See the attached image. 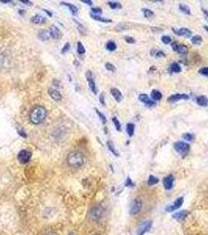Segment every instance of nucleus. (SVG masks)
Masks as SVG:
<instances>
[{
  "mask_svg": "<svg viewBox=\"0 0 208 235\" xmlns=\"http://www.w3.org/2000/svg\"><path fill=\"white\" fill-rule=\"evenodd\" d=\"M47 115V112L45 107L42 106H37L32 109L29 115L30 122L34 125L41 124L45 119Z\"/></svg>",
  "mask_w": 208,
  "mask_h": 235,
  "instance_id": "nucleus-1",
  "label": "nucleus"
},
{
  "mask_svg": "<svg viewBox=\"0 0 208 235\" xmlns=\"http://www.w3.org/2000/svg\"><path fill=\"white\" fill-rule=\"evenodd\" d=\"M67 161L71 167L79 168L83 166L85 158L82 152L72 151L68 154L67 157Z\"/></svg>",
  "mask_w": 208,
  "mask_h": 235,
  "instance_id": "nucleus-2",
  "label": "nucleus"
},
{
  "mask_svg": "<svg viewBox=\"0 0 208 235\" xmlns=\"http://www.w3.org/2000/svg\"><path fill=\"white\" fill-rule=\"evenodd\" d=\"M174 148L179 155L182 156H185L190 150V146L189 144L183 142V141H179V142L174 143Z\"/></svg>",
  "mask_w": 208,
  "mask_h": 235,
  "instance_id": "nucleus-3",
  "label": "nucleus"
},
{
  "mask_svg": "<svg viewBox=\"0 0 208 235\" xmlns=\"http://www.w3.org/2000/svg\"><path fill=\"white\" fill-rule=\"evenodd\" d=\"M85 77H86V80L88 81V86H89L90 90H92V92L94 94H97V87H96V82H95L93 72L91 71H87L86 73H85Z\"/></svg>",
  "mask_w": 208,
  "mask_h": 235,
  "instance_id": "nucleus-4",
  "label": "nucleus"
},
{
  "mask_svg": "<svg viewBox=\"0 0 208 235\" xmlns=\"http://www.w3.org/2000/svg\"><path fill=\"white\" fill-rule=\"evenodd\" d=\"M31 153L27 150H22L19 152L18 155H17V159L22 164H25V163L28 162L31 159Z\"/></svg>",
  "mask_w": 208,
  "mask_h": 235,
  "instance_id": "nucleus-5",
  "label": "nucleus"
},
{
  "mask_svg": "<svg viewBox=\"0 0 208 235\" xmlns=\"http://www.w3.org/2000/svg\"><path fill=\"white\" fill-rule=\"evenodd\" d=\"M142 201L139 199H136L133 201V202L131 203V207H130V213L131 215H136V214L139 213L140 212L141 209H142Z\"/></svg>",
  "mask_w": 208,
  "mask_h": 235,
  "instance_id": "nucleus-6",
  "label": "nucleus"
},
{
  "mask_svg": "<svg viewBox=\"0 0 208 235\" xmlns=\"http://www.w3.org/2000/svg\"><path fill=\"white\" fill-rule=\"evenodd\" d=\"M139 100L148 107H153L156 105V103H155L154 101H152V100L149 97L148 95L145 94V93H141V94H139Z\"/></svg>",
  "mask_w": 208,
  "mask_h": 235,
  "instance_id": "nucleus-7",
  "label": "nucleus"
},
{
  "mask_svg": "<svg viewBox=\"0 0 208 235\" xmlns=\"http://www.w3.org/2000/svg\"><path fill=\"white\" fill-rule=\"evenodd\" d=\"M189 96L187 94H184V93H177V94H173L170 96L168 98V101L170 103H175L182 100H189Z\"/></svg>",
  "mask_w": 208,
  "mask_h": 235,
  "instance_id": "nucleus-8",
  "label": "nucleus"
},
{
  "mask_svg": "<svg viewBox=\"0 0 208 235\" xmlns=\"http://www.w3.org/2000/svg\"><path fill=\"white\" fill-rule=\"evenodd\" d=\"M152 226V223L150 221H146L143 222L142 224L139 226V229H138V235H144L150 229Z\"/></svg>",
  "mask_w": 208,
  "mask_h": 235,
  "instance_id": "nucleus-9",
  "label": "nucleus"
},
{
  "mask_svg": "<svg viewBox=\"0 0 208 235\" xmlns=\"http://www.w3.org/2000/svg\"><path fill=\"white\" fill-rule=\"evenodd\" d=\"M173 31L179 36H183L185 38H190L192 36V31L186 28H181L178 30L173 28Z\"/></svg>",
  "mask_w": 208,
  "mask_h": 235,
  "instance_id": "nucleus-10",
  "label": "nucleus"
},
{
  "mask_svg": "<svg viewBox=\"0 0 208 235\" xmlns=\"http://www.w3.org/2000/svg\"><path fill=\"white\" fill-rule=\"evenodd\" d=\"M183 201H184V199H183V198H182V197L178 198L176 201H174V202L171 205H169L168 208H167L166 210L168 211V212H172V211H174V210H176V209H179V208L182 206V205L183 204Z\"/></svg>",
  "mask_w": 208,
  "mask_h": 235,
  "instance_id": "nucleus-11",
  "label": "nucleus"
},
{
  "mask_svg": "<svg viewBox=\"0 0 208 235\" xmlns=\"http://www.w3.org/2000/svg\"><path fill=\"white\" fill-rule=\"evenodd\" d=\"M174 176L172 175H169L163 179V187H165L166 190H170L173 187V184H174Z\"/></svg>",
  "mask_w": 208,
  "mask_h": 235,
  "instance_id": "nucleus-12",
  "label": "nucleus"
},
{
  "mask_svg": "<svg viewBox=\"0 0 208 235\" xmlns=\"http://www.w3.org/2000/svg\"><path fill=\"white\" fill-rule=\"evenodd\" d=\"M48 93L49 94H50V96H51L52 99L54 100V101H59L62 100V95L60 94V92L57 90H56V89L50 88L48 90Z\"/></svg>",
  "mask_w": 208,
  "mask_h": 235,
  "instance_id": "nucleus-13",
  "label": "nucleus"
},
{
  "mask_svg": "<svg viewBox=\"0 0 208 235\" xmlns=\"http://www.w3.org/2000/svg\"><path fill=\"white\" fill-rule=\"evenodd\" d=\"M50 35L53 39H60L62 37L61 31L55 25H52L50 27Z\"/></svg>",
  "mask_w": 208,
  "mask_h": 235,
  "instance_id": "nucleus-14",
  "label": "nucleus"
},
{
  "mask_svg": "<svg viewBox=\"0 0 208 235\" xmlns=\"http://www.w3.org/2000/svg\"><path fill=\"white\" fill-rule=\"evenodd\" d=\"M50 31L48 30H41L39 31V32L38 33V39L41 41H47L50 39Z\"/></svg>",
  "mask_w": 208,
  "mask_h": 235,
  "instance_id": "nucleus-15",
  "label": "nucleus"
},
{
  "mask_svg": "<svg viewBox=\"0 0 208 235\" xmlns=\"http://www.w3.org/2000/svg\"><path fill=\"white\" fill-rule=\"evenodd\" d=\"M110 93H111V95L114 96V98L115 99V101H117V102L120 103V101H122V97H123V96H122L121 92H120L118 89L112 88L110 90Z\"/></svg>",
  "mask_w": 208,
  "mask_h": 235,
  "instance_id": "nucleus-16",
  "label": "nucleus"
},
{
  "mask_svg": "<svg viewBox=\"0 0 208 235\" xmlns=\"http://www.w3.org/2000/svg\"><path fill=\"white\" fill-rule=\"evenodd\" d=\"M103 213V209L100 206H97V207H95L94 209H93V210L91 211V216L93 217V219L94 220H97V219L100 218L101 216Z\"/></svg>",
  "mask_w": 208,
  "mask_h": 235,
  "instance_id": "nucleus-17",
  "label": "nucleus"
},
{
  "mask_svg": "<svg viewBox=\"0 0 208 235\" xmlns=\"http://www.w3.org/2000/svg\"><path fill=\"white\" fill-rule=\"evenodd\" d=\"M196 104L200 107H207L208 106V98L207 96L202 95L196 97Z\"/></svg>",
  "mask_w": 208,
  "mask_h": 235,
  "instance_id": "nucleus-18",
  "label": "nucleus"
},
{
  "mask_svg": "<svg viewBox=\"0 0 208 235\" xmlns=\"http://www.w3.org/2000/svg\"><path fill=\"white\" fill-rule=\"evenodd\" d=\"M31 21L35 25H40V24L44 23V21H45V18L40 14H36L34 17H31Z\"/></svg>",
  "mask_w": 208,
  "mask_h": 235,
  "instance_id": "nucleus-19",
  "label": "nucleus"
},
{
  "mask_svg": "<svg viewBox=\"0 0 208 235\" xmlns=\"http://www.w3.org/2000/svg\"><path fill=\"white\" fill-rule=\"evenodd\" d=\"M61 5H63V6H66L67 7L69 8L70 11L71 12V14H73L74 16H76L77 14V13H78V9L77 8V6H75L73 4H71V3H65V2H61Z\"/></svg>",
  "mask_w": 208,
  "mask_h": 235,
  "instance_id": "nucleus-20",
  "label": "nucleus"
},
{
  "mask_svg": "<svg viewBox=\"0 0 208 235\" xmlns=\"http://www.w3.org/2000/svg\"><path fill=\"white\" fill-rule=\"evenodd\" d=\"M90 16H91L92 18H93L94 20H98V21L99 22H103V23H111V22H112V20H110V19L104 18V17H102L101 16L95 15V14H92V13L90 14Z\"/></svg>",
  "mask_w": 208,
  "mask_h": 235,
  "instance_id": "nucleus-21",
  "label": "nucleus"
},
{
  "mask_svg": "<svg viewBox=\"0 0 208 235\" xmlns=\"http://www.w3.org/2000/svg\"><path fill=\"white\" fill-rule=\"evenodd\" d=\"M176 52H178V53H180V54L185 55L189 53V49L185 45H183V44H178Z\"/></svg>",
  "mask_w": 208,
  "mask_h": 235,
  "instance_id": "nucleus-22",
  "label": "nucleus"
},
{
  "mask_svg": "<svg viewBox=\"0 0 208 235\" xmlns=\"http://www.w3.org/2000/svg\"><path fill=\"white\" fill-rule=\"evenodd\" d=\"M150 96H151L152 99L155 101H160V100L162 99V96H162V93H160L159 90H152L151 93H150Z\"/></svg>",
  "mask_w": 208,
  "mask_h": 235,
  "instance_id": "nucleus-23",
  "label": "nucleus"
},
{
  "mask_svg": "<svg viewBox=\"0 0 208 235\" xmlns=\"http://www.w3.org/2000/svg\"><path fill=\"white\" fill-rule=\"evenodd\" d=\"M179 9H180L181 12L186 14V15H190V14H191V10H190L189 6L186 4L180 3V4H179Z\"/></svg>",
  "mask_w": 208,
  "mask_h": 235,
  "instance_id": "nucleus-24",
  "label": "nucleus"
},
{
  "mask_svg": "<svg viewBox=\"0 0 208 235\" xmlns=\"http://www.w3.org/2000/svg\"><path fill=\"white\" fill-rule=\"evenodd\" d=\"M187 214H188V212H187V211H185V210L180 211V212H178L177 213L174 214V215H173V217L178 220H182L185 218Z\"/></svg>",
  "mask_w": 208,
  "mask_h": 235,
  "instance_id": "nucleus-25",
  "label": "nucleus"
},
{
  "mask_svg": "<svg viewBox=\"0 0 208 235\" xmlns=\"http://www.w3.org/2000/svg\"><path fill=\"white\" fill-rule=\"evenodd\" d=\"M126 132L128 136L131 137L135 133V125L133 123H128L126 125Z\"/></svg>",
  "mask_w": 208,
  "mask_h": 235,
  "instance_id": "nucleus-26",
  "label": "nucleus"
},
{
  "mask_svg": "<svg viewBox=\"0 0 208 235\" xmlns=\"http://www.w3.org/2000/svg\"><path fill=\"white\" fill-rule=\"evenodd\" d=\"M191 42L193 45H196V46H200L203 42V39L199 35H196V36H193V38L191 39Z\"/></svg>",
  "mask_w": 208,
  "mask_h": 235,
  "instance_id": "nucleus-27",
  "label": "nucleus"
},
{
  "mask_svg": "<svg viewBox=\"0 0 208 235\" xmlns=\"http://www.w3.org/2000/svg\"><path fill=\"white\" fill-rule=\"evenodd\" d=\"M106 48L108 51L114 52V50H116V49H117V44H116L114 41H109V42L106 43Z\"/></svg>",
  "mask_w": 208,
  "mask_h": 235,
  "instance_id": "nucleus-28",
  "label": "nucleus"
},
{
  "mask_svg": "<svg viewBox=\"0 0 208 235\" xmlns=\"http://www.w3.org/2000/svg\"><path fill=\"white\" fill-rule=\"evenodd\" d=\"M107 147H108V148H109V150H110V151L112 152L114 155H116V156H119L118 152H117V150H116L115 147H114V143H113L112 141L111 140L107 141Z\"/></svg>",
  "mask_w": 208,
  "mask_h": 235,
  "instance_id": "nucleus-29",
  "label": "nucleus"
},
{
  "mask_svg": "<svg viewBox=\"0 0 208 235\" xmlns=\"http://www.w3.org/2000/svg\"><path fill=\"white\" fill-rule=\"evenodd\" d=\"M171 71L174 73H179L182 71V68L178 63H173L171 65Z\"/></svg>",
  "mask_w": 208,
  "mask_h": 235,
  "instance_id": "nucleus-30",
  "label": "nucleus"
},
{
  "mask_svg": "<svg viewBox=\"0 0 208 235\" xmlns=\"http://www.w3.org/2000/svg\"><path fill=\"white\" fill-rule=\"evenodd\" d=\"M108 5L109 6V7L112 9H121L122 6L120 3L118 2H108Z\"/></svg>",
  "mask_w": 208,
  "mask_h": 235,
  "instance_id": "nucleus-31",
  "label": "nucleus"
},
{
  "mask_svg": "<svg viewBox=\"0 0 208 235\" xmlns=\"http://www.w3.org/2000/svg\"><path fill=\"white\" fill-rule=\"evenodd\" d=\"M142 10V12H143L144 17H147V18H150V17H153V16H154V13H153V11H152L151 9L143 8Z\"/></svg>",
  "mask_w": 208,
  "mask_h": 235,
  "instance_id": "nucleus-32",
  "label": "nucleus"
},
{
  "mask_svg": "<svg viewBox=\"0 0 208 235\" xmlns=\"http://www.w3.org/2000/svg\"><path fill=\"white\" fill-rule=\"evenodd\" d=\"M182 138L186 141H192L195 139L194 134L189 133H185L182 134Z\"/></svg>",
  "mask_w": 208,
  "mask_h": 235,
  "instance_id": "nucleus-33",
  "label": "nucleus"
},
{
  "mask_svg": "<svg viewBox=\"0 0 208 235\" xmlns=\"http://www.w3.org/2000/svg\"><path fill=\"white\" fill-rule=\"evenodd\" d=\"M159 182V179L154 176H150L148 179V184L150 186H153L157 184Z\"/></svg>",
  "mask_w": 208,
  "mask_h": 235,
  "instance_id": "nucleus-34",
  "label": "nucleus"
},
{
  "mask_svg": "<svg viewBox=\"0 0 208 235\" xmlns=\"http://www.w3.org/2000/svg\"><path fill=\"white\" fill-rule=\"evenodd\" d=\"M77 53H79V54H84V53H85V47H84L83 44H82L81 42H77Z\"/></svg>",
  "mask_w": 208,
  "mask_h": 235,
  "instance_id": "nucleus-35",
  "label": "nucleus"
},
{
  "mask_svg": "<svg viewBox=\"0 0 208 235\" xmlns=\"http://www.w3.org/2000/svg\"><path fill=\"white\" fill-rule=\"evenodd\" d=\"M112 121H113V122H114V125H115L117 131H121V125H120V122H119L118 119H117L116 117H114L112 118Z\"/></svg>",
  "mask_w": 208,
  "mask_h": 235,
  "instance_id": "nucleus-36",
  "label": "nucleus"
},
{
  "mask_svg": "<svg viewBox=\"0 0 208 235\" xmlns=\"http://www.w3.org/2000/svg\"><path fill=\"white\" fill-rule=\"evenodd\" d=\"M105 67H106V70H107V71H111V72H116V71H117V68H116V67L111 63H106V64H105Z\"/></svg>",
  "mask_w": 208,
  "mask_h": 235,
  "instance_id": "nucleus-37",
  "label": "nucleus"
},
{
  "mask_svg": "<svg viewBox=\"0 0 208 235\" xmlns=\"http://www.w3.org/2000/svg\"><path fill=\"white\" fill-rule=\"evenodd\" d=\"M161 41H162V42H163V43L166 44V45H168V44L171 43V42H172V39H171V38L170 37V36H163L161 37Z\"/></svg>",
  "mask_w": 208,
  "mask_h": 235,
  "instance_id": "nucleus-38",
  "label": "nucleus"
},
{
  "mask_svg": "<svg viewBox=\"0 0 208 235\" xmlns=\"http://www.w3.org/2000/svg\"><path fill=\"white\" fill-rule=\"evenodd\" d=\"M96 113H97V115H99V118H100V120L102 121L103 124H106V122H107V119H106V116H105V115H104V114L102 113V112H99V111L98 110V109H96Z\"/></svg>",
  "mask_w": 208,
  "mask_h": 235,
  "instance_id": "nucleus-39",
  "label": "nucleus"
},
{
  "mask_svg": "<svg viewBox=\"0 0 208 235\" xmlns=\"http://www.w3.org/2000/svg\"><path fill=\"white\" fill-rule=\"evenodd\" d=\"M69 49H70V43L69 42H67V43L63 46V49H62V50H61L62 54H64L65 53H67V52L69 50Z\"/></svg>",
  "mask_w": 208,
  "mask_h": 235,
  "instance_id": "nucleus-40",
  "label": "nucleus"
},
{
  "mask_svg": "<svg viewBox=\"0 0 208 235\" xmlns=\"http://www.w3.org/2000/svg\"><path fill=\"white\" fill-rule=\"evenodd\" d=\"M125 40L126 41V42H128V43H130V44L136 43V40H135V39H133L132 37H130V36H125Z\"/></svg>",
  "mask_w": 208,
  "mask_h": 235,
  "instance_id": "nucleus-41",
  "label": "nucleus"
},
{
  "mask_svg": "<svg viewBox=\"0 0 208 235\" xmlns=\"http://www.w3.org/2000/svg\"><path fill=\"white\" fill-rule=\"evenodd\" d=\"M92 12L93 13V14H95V15H98V14H101L103 13L102 9H100V8H92Z\"/></svg>",
  "mask_w": 208,
  "mask_h": 235,
  "instance_id": "nucleus-42",
  "label": "nucleus"
},
{
  "mask_svg": "<svg viewBox=\"0 0 208 235\" xmlns=\"http://www.w3.org/2000/svg\"><path fill=\"white\" fill-rule=\"evenodd\" d=\"M199 73L202 75L208 76V68H203L199 71Z\"/></svg>",
  "mask_w": 208,
  "mask_h": 235,
  "instance_id": "nucleus-43",
  "label": "nucleus"
},
{
  "mask_svg": "<svg viewBox=\"0 0 208 235\" xmlns=\"http://www.w3.org/2000/svg\"><path fill=\"white\" fill-rule=\"evenodd\" d=\"M155 57L157 58H160V57H163L165 56V54L163 53V52L162 51H156V53H154Z\"/></svg>",
  "mask_w": 208,
  "mask_h": 235,
  "instance_id": "nucleus-44",
  "label": "nucleus"
},
{
  "mask_svg": "<svg viewBox=\"0 0 208 235\" xmlns=\"http://www.w3.org/2000/svg\"><path fill=\"white\" fill-rule=\"evenodd\" d=\"M17 132H18V133L20 135V136H22V137H24V138L27 137V134L24 133V130H22V129H20V128H19L18 131H17Z\"/></svg>",
  "mask_w": 208,
  "mask_h": 235,
  "instance_id": "nucleus-45",
  "label": "nucleus"
},
{
  "mask_svg": "<svg viewBox=\"0 0 208 235\" xmlns=\"http://www.w3.org/2000/svg\"><path fill=\"white\" fill-rule=\"evenodd\" d=\"M99 101H100V103L103 104V105H105L104 94V93H102V94L100 95V96H99Z\"/></svg>",
  "mask_w": 208,
  "mask_h": 235,
  "instance_id": "nucleus-46",
  "label": "nucleus"
},
{
  "mask_svg": "<svg viewBox=\"0 0 208 235\" xmlns=\"http://www.w3.org/2000/svg\"><path fill=\"white\" fill-rule=\"evenodd\" d=\"M21 3H23L24 5H27V6H31L32 5V3L30 1H28V0H20Z\"/></svg>",
  "mask_w": 208,
  "mask_h": 235,
  "instance_id": "nucleus-47",
  "label": "nucleus"
},
{
  "mask_svg": "<svg viewBox=\"0 0 208 235\" xmlns=\"http://www.w3.org/2000/svg\"><path fill=\"white\" fill-rule=\"evenodd\" d=\"M82 2L84 3H86L88 5H90V6L93 5V1H91V0H82Z\"/></svg>",
  "mask_w": 208,
  "mask_h": 235,
  "instance_id": "nucleus-48",
  "label": "nucleus"
},
{
  "mask_svg": "<svg viewBox=\"0 0 208 235\" xmlns=\"http://www.w3.org/2000/svg\"><path fill=\"white\" fill-rule=\"evenodd\" d=\"M129 184H130V185H133V183H131L130 178H128V179H127V182H126V186H129Z\"/></svg>",
  "mask_w": 208,
  "mask_h": 235,
  "instance_id": "nucleus-49",
  "label": "nucleus"
},
{
  "mask_svg": "<svg viewBox=\"0 0 208 235\" xmlns=\"http://www.w3.org/2000/svg\"><path fill=\"white\" fill-rule=\"evenodd\" d=\"M43 10H44V11H45V13H46V14H48V15H50V17H52V13H51V12H50V11L46 10V9H43Z\"/></svg>",
  "mask_w": 208,
  "mask_h": 235,
  "instance_id": "nucleus-50",
  "label": "nucleus"
},
{
  "mask_svg": "<svg viewBox=\"0 0 208 235\" xmlns=\"http://www.w3.org/2000/svg\"><path fill=\"white\" fill-rule=\"evenodd\" d=\"M0 2L3 3H11L12 1H10V0H9V1H8V0H0Z\"/></svg>",
  "mask_w": 208,
  "mask_h": 235,
  "instance_id": "nucleus-51",
  "label": "nucleus"
},
{
  "mask_svg": "<svg viewBox=\"0 0 208 235\" xmlns=\"http://www.w3.org/2000/svg\"><path fill=\"white\" fill-rule=\"evenodd\" d=\"M203 11H204V14H205V16H206V17H207V20H208V11H207V10H205V9H203Z\"/></svg>",
  "mask_w": 208,
  "mask_h": 235,
  "instance_id": "nucleus-52",
  "label": "nucleus"
},
{
  "mask_svg": "<svg viewBox=\"0 0 208 235\" xmlns=\"http://www.w3.org/2000/svg\"><path fill=\"white\" fill-rule=\"evenodd\" d=\"M204 29H205L206 31H207V32H208V26H207V25H205V26H204Z\"/></svg>",
  "mask_w": 208,
  "mask_h": 235,
  "instance_id": "nucleus-53",
  "label": "nucleus"
},
{
  "mask_svg": "<svg viewBox=\"0 0 208 235\" xmlns=\"http://www.w3.org/2000/svg\"><path fill=\"white\" fill-rule=\"evenodd\" d=\"M70 235H74V234H71Z\"/></svg>",
  "mask_w": 208,
  "mask_h": 235,
  "instance_id": "nucleus-54",
  "label": "nucleus"
}]
</instances>
